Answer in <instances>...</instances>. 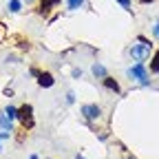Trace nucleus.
<instances>
[{"mask_svg":"<svg viewBox=\"0 0 159 159\" xmlns=\"http://www.w3.org/2000/svg\"><path fill=\"white\" fill-rule=\"evenodd\" d=\"M73 77H82V69H73Z\"/></svg>","mask_w":159,"mask_h":159,"instance_id":"a211bd4d","label":"nucleus"},{"mask_svg":"<svg viewBox=\"0 0 159 159\" xmlns=\"http://www.w3.org/2000/svg\"><path fill=\"white\" fill-rule=\"evenodd\" d=\"M18 122L22 124L25 128H33L35 119H33V106L31 104H22L18 108Z\"/></svg>","mask_w":159,"mask_h":159,"instance_id":"f03ea898","label":"nucleus"},{"mask_svg":"<svg viewBox=\"0 0 159 159\" xmlns=\"http://www.w3.org/2000/svg\"><path fill=\"white\" fill-rule=\"evenodd\" d=\"M150 71L152 73H159V49L152 53V57H150Z\"/></svg>","mask_w":159,"mask_h":159,"instance_id":"9d476101","label":"nucleus"},{"mask_svg":"<svg viewBox=\"0 0 159 159\" xmlns=\"http://www.w3.org/2000/svg\"><path fill=\"white\" fill-rule=\"evenodd\" d=\"M73 102H75V93L69 91V93H66V104H73Z\"/></svg>","mask_w":159,"mask_h":159,"instance_id":"2eb2a0df","label":"nucleus"},{"mask_svg":"<svg viewBox=\"0 0 159 159\" xmlns=\"http://www.w3.org/2000/svg\"><path fill=\"white\" fill-rule=\"evenodd\" d=\"M0 128H2L5 133H13V122H11L5 113H0Z\"/></svg>","mask_w":159,"mask_h":159,"instance_id":"6e6552de","label":"nucleus"},{"mask_svg":"<svg viewBox=\"0 0 159 159\" xmlns=\"http://www.w3.org/2000/svg\"><path fill=\"white\" fill-rule=\"evenodd\" d=\"M115 2H119V5H122V9L130 11V0H115Z\"/></svg>","mask_w":159,"mask_h":159,"instance_id":"4468645a","label":"nucleus"},{"mask_svg":"<svg viewBox=\"0 0 159 159\" xmlns=\"http://www.w3.org/2000/svg\"><path fill=\"white\" fill-rule=\"evenodd\" d=\"M91 71H93V75L95 77H99V80H104L108 73H106V66H102V64H99V62H95L93 66H91Z\"/></svg>","mask_w":159,"mask_h":159,"instance_id":"1a4fd4ad","label":"nucleus"},{"mask_svg":"<svg viewBox=\"0 0 159 159\" xmlns=\"http://www.w3.org/2000/svg\"><path fill=\"white\" fill-rule=\"evenodd\" d=\"M150 51H152V44L148 42L144 35H139L137 38V44L130 47V55H133L135 62H146V60L150 57Z\"/></svg>","mask_w":159,"mask_h":159,"instance_id":"f257e3e1","label":"nucleus"},{"mask_svg":"<svg viewBox=\"0 0 159 159\" xmlns=\"http://www.w3.org/2000/svg\"><path fill=\"white\" fill-rule=\"evenodd\" d=\"M11 133H0V152H2V139H9Z\"/></svg>","mask_w":159,"mask_h":159,"instance_id":"dca6fc26","label":"nucleus"},{"mask_svg":"<svg viewBox=\"0 0 159 159\" xmlns=\"http://www.w3.org/2000/svg\"><path fill=\"white\" fill-rule=\"evenodd\" d=\"M5 115H7V117H9V119H11V122H13V119H18V108H16V106H11V104H9V106H7V108H5Z\"/></svg>","mask_w":159,"mask_h":159,"instance_id":"f8f14e48","label":"nucleus"},{"mask_svg":"<svg viewBox=\"0 0 159 159\" xmlns=\"http://www.w3.org/2000/svg\"><path fill=\"white\" fill-rule=\"evenodd\" d=\"M38 84L42 86V89H51L55 84V80H53L51 73H38Z\"/></svg>","mask_w":159,"mask_h":159,"instance_id":"423d86ee","label":"nucleus"},{"mask_svg":"<svg viewBox=\"0 0 159 159\" xmlns=\"http://www.w3.org/2000/svg\"><path fill=\"white\" fill-rule=\"evenodd\" d=\"M77 159H84V157H80V155H77Z\"/></svg>","mask_w":159,"mask_h":159,"instance_id":"412c9836","label":"nucleus"},{"mask_svg":"<svg viewBox=\"0 0 159 159\" xmlns=\"http://www.w3.org/2000/svg\"><path fill=\"white\" fill-rule=\"evenodd\" d=\"M29 159H38V155H29Z\"/></svg>","mask_w":159,"mask_h":159,"instance_id":"aec40b11","label":"nucleus"},{"mask_svg":"<svg viewBox=\"0 0 159 159\" xmlns=\"http://www.w3.org/2000/svg\"><path fill=\"white\" fill-rule=\"evenodd\" d=\"M128 77H133V80H137L139 84H148V80H150V75H148V71H146V66H144V62H137V64H133L130 69H128Z\"/></svg>","mask_w":159,"mask_h":159,"instance_id":"7ed1b4c3","label":"nucleus"},{"mask_svg":"<svg viewBox=\"0 0 159 159\" xmlns=\"http://www.w3.org/2000/svg\"><path fill=\"white\" fill-rule=\"evenodd\" d=\"M142 5H150V2H155V0H139Z\"/></svg>","mask_w":159,"mask_h":159,"instance_id":"6ab92c4d","label":"nucleus"},{"mask_svg":"<svg viewBox=\"0 0 159 159\" xmlns=\"http://www.w3.org/2000/svg\"><path fill=\"white\" fill-rule=\"evenodd\" d=\"M102 84H104L111 93H119V91H122V89H119V84H117V80H113L111 75H106V77L102 80Z\"/></svg>","mask_w":159,"mask_h":159,"instance_id":"0eeeda50","label":"nucleus"},{"mask_svg":"<svg viewBox=\"0 0 159 159\" xmlns=\"http://www.w3.org/2000/svg\"><path fill=\"white\" fill-rule=\"evenodd\" d=\"M66 5H69V9H80V7H82L84 5V0H66Z\"/></svg>","mask_w":159,"mask_h":159,"instance_id":"ddd939ff","label":"nucleus"},{"mask_svg":"<svg viewBox=\"0 0 159 159\" xmlns=\"http://www.w3.org/2000/svg\"><path fill=\"white\" fill-rule=\"evenodd\" d=\"M57 5H60V0H42V2L38 5V13H40V16H47V13H49L53 7H57Z\"/></svg>","mask_w":159,"mask_h":159,"instance_id":"39448f33","label":"nucleus"},{"mask_svg":"<svg viewBox=\"0 0 159 159\" xmlns=\"http://www.w3.org/2000/svg\"><path fill=\"white\" fill-rule=\"evenodd\" d=\"M80 113H82V117L86 119V122H95V119H99V115H102V108H99L97 104H84L82 108H80Z\"/></svg>","mask_w":159,"mask_h":159,"instance_id":"20e7f679","label":"nucleus"},{"mask_svg":"<svg viewBox=\"0 0 159 159\" xmlns=\"http://www.w3.org/2000/svg\"><path fill=\"white\" fill-rule=\"evenodd\" d=\"M124 159H133V157H124Z\"/></svg>","mask_w":159,"mask_h":159,"instance_id":"4be33fe9","label":"nucleus"},{"mask_svg":"<svg viewBox=\"0 0 159 159\" xmlns=\"http://www.w3.org/2000/svg\"><path fill=\"white\" fill-rule=\"evenodd\" d=\"M7 9H9L11 13H18L20 9H22V2H20V0H9V5H7Z\"/></svg>","mask_w":159,"mask_h":159,"instance_id":"9b49d317","label":"nucleus"},{"mask_svg":"<svg viewBox=\"0 0 159 159\" xmlns=\"http://www.w3.org/2000/svg\"><path fill=\"white\" fill-rule=\"evenodd\" d=\"M152 35H155V38H159V20L152 25Z\"/></svg>","mask_w":159,"mask_h":159,"instance_id":"f3484780","label":"nucleus"}]
</instances>
